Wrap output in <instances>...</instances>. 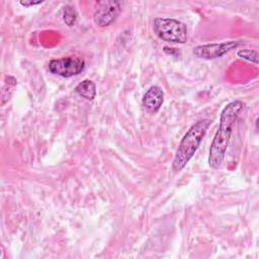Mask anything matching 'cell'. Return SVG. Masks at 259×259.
<instances>
[{"label":"cell","mask_w":259,"mask_h":259,"mask_svg":"<svg viewBox=\"0 0 259 259\" xmlns=\"http://www.w3.org/2000/svg\"><path fill=\"white\" fill-rule=\"evenodd\" d=\"M244 105L242 101L234 100L228 103L221 112L220 125L212 140L208 155V164L212 169L220 168L225 159L233 125L243 110Z\"/></svg>","instance_id":"6da1fadb"},{"label":"cell","mask_w":259,"mask_h":259,"mask_svg":"<svg viewBox=\"0 0 259 259\" xmlns=\"http://www.w3.org/2000/svg\"><path fill=\"white\" fill-rule=\"evenodd\" d=\"M211 124V120L204 118L195 122L183 136L178 149L176 151L172 169L176 172L181 171L190 159L194 156L195 152L199 148L203 137L205 136L209 125Z\"/></svg>","instance_id":"7a4b0ae2"},{"label":"cell","mask_w":259,"mask_h":259,"mask_svg":"<svg viewBox=\"0 0 259 259\" xmlns=\"http://www.w3.org/2000/svg\"><path fill=\"white\" fill-rule=\"evenodd\" d=\"M153 28L157 36L164 41L173 44H185L187 41V26L177 19L157 17L153 21Z\"/></svg>","instance_id":"3957f363"},{"label":"cell","mask_w":259,"mask_h":259,"mask_svg":"<svg viewBox=\"0 0 259 259\" xmlns=\"http://www.w3.org/2000/svg\"><path fill=\"white\" fill-rule=\"evenodd\" d=\"M85 70V62L80 57L53 59L49 63V71L57 76L69 78L81 74Z\"/></svg>","instance_id":"277c9868"},{"label":"cell","mask_w":259,"mask_h":259,"mask_svg":"<svg viewBox=\"0 0 259 259\" xmlns=\"http://www.w3.org/2000/svg\"><path fill=\"white\" fill-rule=\"evenodd\" d=\"M121 11V3L115 0L97 1L94 6L93 21L96 25L104 27L115 21Z\"/></svg>","instance_id":"5b68a950"},{"label":"cell","mask_w":259,"mask_h":259,"mask_svg":"<svg viewBox=\"0 0 259 259\" xmlns=\"http://www.w3.org/2000/svg\"><path fill=\"white\" fill-rule=\"evenodd\" d=\"M242 41L240 40H228L223 42H214L197 46L193 49V55L198 59L213 60L223 57L232 50L238 48Z\"/></svg>","instance_id":"8992f818"},{"label":"cell","mask_w":259,"mask_h":259,"mask_svg":"<svg viewBox=\"0 0 259 259\" xmlns=\"http://www.w3.org/2000/svg\"><path fill=\"white\" fill-rule=\"evenodd\" d=\"M164 102V91L159 86H152L145 93L142 104L148 113L155 114L159 111Z\"/></svg>","instance_id":"52a82bcc"},{"label":"cell","mask_w":259,"mask_h":259,"mask_svg":"<svg viewBox=\"0 0 259 259\" xmlns=\"http://www.w3.org/2000/svg\"><path fill=\"white\" fill-rule=\"evenodd\" d=\"M75 92L86 100H93L96 96V85L93 81L86 79L75 87Z\"/></svg>","instance_id":"ba28073f"},{"label":"cell","mask_w":259,"mask_h":259,"mask_svg":"<svg viewBox=\"0 0 259 259\" xmlns=\"http://www.w3.org/2000/svg\"><path fill=\"white\" fill-rule=\"evenodd\" d=\"M63 18L68 26H73L77 20V12L74 7L67 5L63 9Z\"/></svg>","instance_id":"9c48e42d"},{"label":"cell","mask_w":259,"mask_h":259,"mask_svg":"<svg viewBox=\"0 0 259 259\" xmlns=\"http://www.w3.org/2000/svg\"><path fill=\"white\" fill-rule=\"evenodd\" d=\"M237 55L244 60L254 63L255 65L258 64V52L256 50H240L238 51Z\"/></svg>","instance_id":"30bf717a"},{"label":"cell","mask_w":259,"mask_h":259,"mask_svg":"<svg viewBox=\"0 0 259 259\" xmlns=\"http://www.w3.org/2000/svg\"><path fill=\"white\" fill-rule=\"evenodd\" d=\"M163 51L167 54V55H170V56H173V57H176L178 56L179 54V51L175 48H169V47H164Z\"/></svg>","instance_id":"8fae6325"},{"label":"cell","mask_w":259,"mask_h":259,"mask_svg":"<svg viewBox=\"0 0 259 259\" xmlns=\"http://www.w3.org/2000/svg\"><path fill=\"white\" fill-rule=\"evenodd\" d=\"M42 3V1H20V4L24 7H29V6H33V5H37Z\"/></svg>","instance_id":"7c38bea8"}]
</instances>
